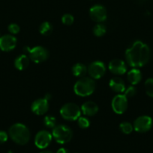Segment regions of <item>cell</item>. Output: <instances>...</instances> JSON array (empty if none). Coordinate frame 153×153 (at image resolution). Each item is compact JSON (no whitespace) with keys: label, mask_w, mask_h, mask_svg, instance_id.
<instances>
[{"label":"cell","mask_w":153,"mask_h":153,"mask_svg":"<svg viewBox=\"0 0 153 153\" xmlns=\"http://www.w3.org/2000/svg\"><path fill=\"white\" fill-rule=\"evenodd\" d=\"M106 67L102 61H96L91 63L88 67V73L93 79H99L104 76Z\"/></svg>","instance_id":"9c48e42d"},{"label":"cell","mask_w":153,"mask_h":153,"mask_svg":"<svg viewBox=\"0 0 153 153\" xmlns=\"http://www.w3.org/2000/svg\"><path fill=\"white\" fill-rule=\"evenodd\" d=\"M74 21V18L70 13H65L62 17V22L64 25H70L73 24Z\"/></svg>","instance_id":"484cf974"},{"label":"cell","mask_w":153,"mask_h":153,"mask_svg":"<svg viewBox=\"0 0 153 153\" xmlns=\"http://www.w3.org/2000/svg\"><path fill=\"white\" fill-rule=\"evenodd\" d=\"M145 89L147 95L153 98V79H148L146 81Z\"/></svg>","instance_id":"cb8c5ba5"},{"label":"cell","mask_w":153,"mask_h":153,"mask_svg":"<svg viewBox=\"0 0 153 153\" xmlns=\"http://www.w3.org/2000/svg\"><path fill=\"white\" fill-rule=\"evenodd\" d=\"M95 90V82L91 77L80 78L74 84V91L75 94L81 97H86L93 94Z\"/></svg>","instance_id":"3957f363"},{"label":"cell","mask_w":153,"mask_h":153,"mask_svg":"<svg viewBox=\"0 0 153 153\" xmlns=\"http://www.w3.org/2000/svg\"><path fill=\"white\" fill-rule=\"evenodd\" d=\"M8 134L14 143L25 145L30 140V131L24 124L15 123L10 127Z\"/></svg>","instance_id":"7a4b0ae2"},{"label":"cell","mask_w":153,"mask_h":153,"mask_svg":"<svg viewBox=\"0 0 153 153\" xmlns=\"http://www.w3.org/2000/svg\"><path fill=\"white\" fill-rule=\"evenodd\" d=\"M81 112L87 117L94 116L98 112V106L92 101H87L82 105L80 108Z\"/></svg>","instance_id":"9a60e30c"},{"label":"cell","mask_w":153,"mask_h":153,"mask_svg":"<svg viewBox=\"0 0 153 153\" xmlns=\"http://www.w3.org/2000/svg\"><path fill=\"white\" fill-rule=\"evenodd\" d=\"M23 52L28 55V58L36 64L44 62L49 58V52L46 48L40 46H37L34 48L25 46Z\"/></svg>","instance_id":"277c9868"},{"label":"cell","mask_w":153,"mask_h":153,"mask_svg":"<svg viewBox=\"0 0 153 153\" xmlns=\"http://www.w3.org/2000/svg\"><path fill=\"white\" fill-rule=\"evenodd\" d=\"M106 8L100 4H95L89 10L90 17L96 22H102L106 20Z\"/></svg>","instance_id":"8fae6325"},{"label":"cell","mask_w":153,"mask_h":153,"mask_svg":"<svg viewBox=\"0 0 153 153\" xmlns=\"http://www.w3.org/2000/svg\"><path fill=\"white\" fill-rule=\"evenodd\" d=\"M134 129L140 133L149 131L152 126V119L150 117L143 115L136 118L134 122Z\"/></svg>","instance_id":"ba28073f"},{"label":"cell","mask_w":153,"mask_h":153,"mask_svg":"<svg viewBox=\"0 0 153 153\" xmlns=\"http://www.w3.org/2000/svg\"><path fill=\"white\" fill-rule=\"evenodd\" d=\"M119 128L122 133L125 134H129L133 131L134 126L129 122H122L119 125Z\"/></svg>","instance_id":"603a6c76"},{"label":"cell","mask_w":153,"mask_h":153,"mask_svg":"<svg viewBox=\"0 0 153 153\" xmlns=\"http://www.w3.org/2000/svg\"><path fill=\"white\" fill-rule=\"evenodd\" d=\"M40 153H53V152H51V151H50V150H44V151H42V152Z\"/></svg>","instance_id":"1f68e13d"},{"label":"cell","mask_w":153,"mask_h":153,"mask_svg":"<svg viewBox=\"0 0 153 153\" xmlns=\"http://www.w3.org/2000/svg\"><path fill=\"white\" fill-rule=\"evenodd\" d=\"M44 98L46 99V100H47L48 101H49V100H50V99L51 98V96H50V94H46V95H45Z\"/></svg>","instance_id":"4dcf8cb0"},{"label":"cell","mask_w":153,"mask_h":153,"mask_svg":"<svg viewBox=\"0 0 153 153\" xmlns=\"http://www.w3.org/2000/svg\"><path fill=\"white\" fill-rule=\"evenodd\" d=\"M106 31V28L104 24L98 23L93 28V34L96 37H102L105 34Z\"/></svg>","instance_id":"44dd1931"},{"label":"cell","mask_w":153,"mask_h":153,"mask_svg":"<svg viewBox=\"0 0 153 153\" xmlns=\"http://www.w3.org/2000/svg\"><path fill=\"white\" fill-rule=\"evenodd\" d=\"M72 74L77 78H82L88 73V67L82 63H76L72 67Z\"/></svg>","instance_id":"d6986e66"},{"label":"cell","mask_w":153,"mask_h":153,"mask_svg":"<svg viewBox=\"0 0 153 153\" xmlns=\"http://www.w3.org/2000/svg\"><path fill=\"white\" fill-rule=\"evenodd\" d=\"M8 135L5 131H0V144L5 143L8 140Z\"/></svg>","instance_id":"f1b7e54d"},{"label":"cell","mask_w":153,"mask_h":153,"mask_svg":"<svg viewBox=\"0 0 153 153\" xmlns=\"http://www.w3.org/2000/svg\"><path fill=\"white\" fill-rule=\"evenodd\" d=\"M56 119L55 117L47 115L44 118V124L46 127L49 128H53L56 126Z\"/></svg>","instance_id":"7402d4cb"},{"label":"cell","mask_w":153,"mask_h":153,"mask_svg":"<svg viewBox=\"0 0 153 153\" xmlns=\"http://www.w3.org/2000/svg\"><path fill=\"white\" fill-rule=\"evenodd\" d=\"M56 153H70V152L65 148H60L59 149L57 150Z\"/></svg>","instance_id":"f546056e"},{"label":"cell","mask_w":153,"mask_h":153,"mask_svg":"<svg viewBox=\"0 0 153 153\" xmlns=\"http://www.w3.org/2000/svg\"><path fill=\"white\" fill-rule=\"evenodd\" d=\"M150 55L149 47L142 42L136 40L126 50V62L133 68L143 67L149 61Z\"/></svg>","instance_id":"6da1fadb"},{"label":"cell","mask_w":153,"mask_h":153,"mask_svg":"<svg viewBox=\"0 0 153 153\" xmlns=\"http://www.w3.org/2000/svg\"><path fill=\"white\" fill-rule=\"evenodd\" d=\"M52 138V134L46 130H41L36 134L34 137V144L39 149H44L50 144Z\"/></svg>","instance_id":"30bf717a"},{"label":"cell","mask_w":153,"mask_h":153,"mask_svg":"<svg viewBox=\"0 0 153 153\" xmlns=\"http://www.w3.org/2000/svg\"><path fill=\"white\" fill-rule=\"evenodd\" d=\"M16 38L10 34H5L0 37V49L4 52L11 51L16 47Z\"/></svg>","instance_id":"5bb4252c"},{"label":"cell","mask_w":153,"mask_h":153,"mask_svg":"<svg viewBox=\"0 0 153 153\" xmlns=\"http://www.w3.org/2000/svg\"><path fill=\"white\" fill-rule=\"evenodd\" d=\"M80 114V108L75 103H66L60 109V115L63 119L68 121L77 120Z\"/></svg>","instance_id":"8992f818"},{"label":"cell","mask_w":153,"mask_h":153,"mask_svg":"<svg viewBox=\"0 0 153 153\" xmlns=\"http://www.w3.org/2000/svg\"><path fill=\"white\" fill-rule=\"evenodd\" d=\"M109 70L114 75L121 76L127 71V66L124 61L120 59H113L109 63Z\"/></svg>","instance_id":"4fadbf2b"},{"label":"cell","mask_w":153,"mask_h":153,"mask_svg":"<svg viewBox=\"0 0 153 153\" xmlns=\"http://www.w3.org/2000/svg\"><path fill=\"white\" fill-rule=\"evenodd\" d=\"M49 109V102L45 98L38 99L31 105V110L34 114L43 115L47 112Z\"/></svg>","instance_id":"7c38bea8"},{"label":"cell","mask_w":153,"mask_h":153,"mask_svg":"<svg viewBox=\"0 0 153 153\" xmlns=\"http://www.w3.org/2000/svg\"><path fill=\"white\" fill-rule=\"evenodd\" d=\"M128 98L124 94H117L112 100V111L117 114H122L128 108Z\"/></svg>","instance_id":"52a82bcc"},{"label":"cell","mask_w":153,"mask_h":153,"mask_svg":"<svg viewBox=\"0 0 153 153\" xmlns=\"http://www.w3.org/2000/svg\"><path fill=\"white\" fill-rule=\"evenodd\" d=\"M109 85L112 91L116 93H118V94H122V93L124 92L126 89L124 81L119 77H114L111 79L110 81Z\"/></svg>","instance_id":"2e32d148"},{"label":"cell","mask_w":153,"mask_h":153,"mask_svg":"<svg viewBox=\"0 0 153 153\" xmlns=\"http://www.w3.org/2000/svg\"><path fill=\"white\" fill-rule=\"evenodd\" d=\"M52 137L60 144H64L70 141L73 137V131L71 128L65 125L56 126L52 128Z\"/></svg>","instance_id":"5b68a950"},{"label":"cell","mask_w":153,"mask_h":153,"mask_svg":"<svg viewBox=\"0 0 153 153\" xmlns=\"http://www.w3.org/2000/svg\"><path fill=\"white\" fill-rule=\"evenodd\" d=\"M142 79V73L137 68H133L128 73V80L132 85H137Z\"/></svg>","instance_id":"ac0fdd59"},{"label":"cell","mask_w":153,"mask_h":153,"mask_svg":"<svg viewBox=\"0 0 153 153\" xmlns=\"http://www.w3.org/2000/svg\"><path fill=\"white\" fill-rule=\"evenodd\" d=\"M8 29L9 32L12 34H16L20 32V28L19 25L16 23H11L8 25Z\"/></svg>","instance_id":"83f0119b"},{"label":"cell","mask_w":153,"mask_h":153,"mask_svg":"<svg viewBox=\"0 0 153 153\" xmlns=\"http://www.w3.org/2000/svg\"><path fill=\"white\" fill-rule=\"evenodd\" d=\"M29 65V58L26 55H20L14 60V67L18 70H24Z\"/></svg>","instance_id":"e0dca14e"},{"label":"cell","mask_w":153,"mask_h":153,"mask_svg":"<svg viewBox=\"0 0 153 153\" xmlns=\"http://www.w3.org/2000/svg\"><path fill=\"white\" fill-rule=\"evenodd\" d=\"M78 126L80 128H87L90 126V121L86 117H80L77 119Z\"/></svg>","instance_id":"d4e9b609"},{"label":"cell","mask_w":153,"mask_h":153,"mask_svg":"<svg viewBox=\"0 0 153 153\" xmlns=\"http://www.w3.org/2000/svg\"><path fill=\"white\" fill-rule=\"evenodd\" d=\"M124 93V95L127 98H130V97H133L134 96H135V94H136V90L134 86H130L127 89H125Z\"/></svg>","instance_id":"4316f807"},{"label":"cell","mask_w":153,"mask_h":153,"mask_svg":"<svg viewBox=\"0 0 153 153\" xmlns=\"http://www.w3.org/2000/svg\"><path fill=\"white\" fill-rule=\"evenodd\" d=\"M52 25L50 22H44L40 24V27H39V32L42 34V35H50L52 33Z\"/></svg>","instance_id":"ffe728a7"}]
</instances>
